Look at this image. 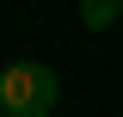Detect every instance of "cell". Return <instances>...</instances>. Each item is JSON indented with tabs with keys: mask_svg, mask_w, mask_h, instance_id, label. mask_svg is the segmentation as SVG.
<instances>
[{
	"mask_svg": "<svg viewBox=\"0 0 123 117\" xmlns=\"http://www.w3.org/2000/svg\"><path fill=\"white\" fill-rule=\"evenodd\" d=\"M55 99H62V80L43 62H12L0 74V117H49Z\"/></svg>",
	"mask_w": 123,
	"mask_h": 117,
	"instance_id": "6da1fadb",
	"label": "cell"
},
{
	"mask_svg": "<svg viewBox=\"0 0 123 117\" xmlns=\"http://www.w3.org/2000/svg\"><path fill=\"white\" fill-rule=\"evenodd\" d=\"M117 13H123V0H80V25L86 31H111Z\"/></svg>",
	"mask_w": 123,
	"mask_h": 117,
	"instance_id": "7a4b0ae2",
	"label": "cell"
}]
</instances>
